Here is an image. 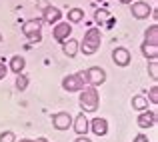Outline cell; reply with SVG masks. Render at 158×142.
<instances>
[{
  "mask_svg": "<svg viewBox=\"0 0 158 142\" xmlns=\"http://www.w3.org/2000/svg\"><path fill=\"white\" fill-rule=\"evenodd\" d=\"M82 76H84L86 84H90V86H100V84H104V82H106V70L100 68V66H92V68L84 70V72H82Z\"/></svg>",
  "mask_w": 158,
  "mask_h": 142,
  "instance_id": "277c9868",
  "label": "cell"
},
{
  "mask_svg": "<svg viewBox=\"0 0 158 142\" xmlns=\"http://www.w3.org/2000/svg\"><path fill=\"white\" fill-rule=\"evenodd\" d=\"M72 128H74V132H76L78 136H86V134H88V130H90V120L86 118L84 112H80L76 118H72Z\"/></svg>",
  "mask_w": 158,
  "mask_h": 142,
  "instance_id": "52a82bcc",
  "label": "cell"
},
{
  "mask_svg": "<svg viewBox=\"0 0 158 142\" xmlns=\"http://www.w3.org/2000/svg\"><path fill=\"white\" fill-rule=\"evenodd\" d=\"M20 142H34V140H26V138H24V140H20Z\"/></svg>",
  "mask_w": 158,
  "mask_h": 142,
  "instance_id": "f546056e",
  "label": "cell"
},
{
  "mask_svg": "<svg viewBox=\"0 0 158 142\" xmlns=\"http://www.w3.org/2000/svg\"><path fill=\"white\" fill-rule=\"evenodd\" d=\"M2 40H4V38H2V34H0V42H2Z\"/></svg>",
  "mask_w": 158,
  "mask_h": 142,
  "instance_id": "4dcf8cb0",
  "label": "cell"
},
{
  "mask_svg": "<svg viewBox=\"0 0 158 142\" xmlns=\"http://www.w3.org/2000/svg\"><path fill=\"white\" fill-rule=\"evenodd\" d=\"M100 40H102L100 30H98V28H88L84 38H82V42L78 44V50H82L86 56H90V54H94L100 48Z\"/></svg>",
  "mask_w": 158,
  "mask_h": 142,
  "instance_id": "7a4b0ae2",
  "label": "cell"
},
{
  "mask_svg": "<svg viewBox=\"0 0 158 142\" xmlns=\"http://www.w3.org/2000/svg\"><path fill=\"white\" fill-rule=\"evenodd\" d=\"M122 4H132V0H120Z\"/></svg>",
  "mask_w": 158,
  "mask_h": 142,
  "instance_id": "f1b7e54d",
  "label": "cell"
},
{
  "mask_svg": "<svg viewBox=\"0 0 158 142\" xmlns=\"http://www.w3.org/2000/svg\"><path fill=\"white\" fill-rule=\"evenodd\" d=\"M132 16L136 20H144L152 14V6H148L146 2H132V8H130Z\"/></svg>",
  "mask_w": 158,
  "mask_h": 142,
  "instance_id": "9c48e42d",
  "label": "cell"
},
{
  "mask_svg": "<svg viewBox=\"0 0 158 142\" xmlns=\"http://www.w3.org/2000/svg\"><path fill=\"white\" fill-rule=\"evenodd\" d=\"M60 18H62L60 8H54V6L44 8V22H48V24H56V22H60Z\"/></svg>",
  "mask_w": 158,
  "mask_h": 142,
  "instance_id": "4fadbf2b",
  "label": "cell"
},
{
  "mask_svg": "<svg viewBox=\"0 0 158 142\" xmlns=\"http://www.w3.org/2000/svg\"><path fill=\"white\" fill-rule=\"evenodd\" d=\"M24 68H26V58L20 56V54H16V56H12L10 60V72L14 74H22Z\"/></svg>",
  "mask_w": 158,
  "mask_h": 142,
  "instance_id": "5bb4252c",
  "label": "cell"
},
{
  "mask_svg": "<svg viewBox=\"0 0 158 142\" xmlns=\"http://www.w3.org/2000/svg\"><path fill=\"white\" fill-rule=\"evenodd\" d=\"M156 112H152V110H144V112H140V116L136 120H138V126L140 128H152V126H156Z\"/></svg>",
  "mask_w": 158,
  "mask_h": 142,
  "instance_id": "8fae6325",
  "label": "cell"
},
{
  "mask_svg": "<svg viewBox=\"0 0 158 142\" xmlns=\"http://www.w3.org/2000/svg\"><path fill=\"white\" fill-rule=\"evenodd\" d=\"M74 142H90V138H88V136H78Z\"/></svg>",
  "mask_w": 158,
  "mask_h": 142,
  "instance_id": "4316f807",
  "label": "cell"
},
{
  "mask_svg": "<svg viewBox=\"0 0 158 142\" xmlns=\"http://www.w3.org/2000/svg\"><path fill=\"white\" fill-rule=\"evenodd\" d=\"M148 100H150L152 104H156V102H158V86H156V84L152 86L150 90H148Z\"/></svg>",
  "mask_w": 158,
  "mask_h": 142,
  "instance_id": "cb8c5ba5",
  "label": "cell"
},
{
  "mask_svg": "<svg viewBox=\"0 0 158 142\" xmlns=\"http://www.w3.org/2000/svg\"><path fill=\"white\" fill-rule=\"evenodd\" d=\"M130 60H132V54H130V50H128V48L118 46V48H114V50H112V62H114L116 66L124 68V66H128V64H130Z\"/></svg>",
  "mask_w": 158,
  "mask_h": 142,
  "instance_id": "8992f818",
  "label": "cell"
},
{
  "mask_svg": "<svg viewBox=\"0 0 158 142\" xmlns=\"http://www.w3.org/2000/svg\"><path fill=\"white\" fill-rule=\"evenodd\" d=\"M78 102H80L82 112H96L98 110V104H100V94H98L96 86H84L80 90V96H78Z\"/></svg>",
  "mask_w": 158,
  "mask_h": 142,
  "instance_id": "6da1fadb",
  "label": "cell"
},
{
  "mask_svg": "<svg viewBox=\"0 0 158 142\" xmlns=\"http://www.w3.org/2000/svg\"><path fill=\"white\" fill-rule=\"evenodd\" d=\"M40 28H42V22H40V20H28L22 26V34L26 36L28 40H32V42H40V40H42Z\"/></svg>",
  "mask_w": 158,
  "mask_h": 142,
  "instance_id": "5b68a950",
  "label": "cell"
},
{
  "mask_svg": "<svg viewBox=\"0 0 158 142\" xmlns=\"http://www.w3.org/2000/svg\"><path fill=\"white\" fill-rule=\"evenodd\" d=\"M90 130H92L96 136H106V132H108V120L106 118H94V120H90Z\"/></svg>",
  "mask_w": 158,
  "mask_h": 142,
  "instance_id": "7c38bea8",
  "label": "cell"
},
{
  "mask_svg": "<svg viewBox=\"0 0 158 142\" xmlns=\"http://www.w3.org/2000/svg\"><path fill=\"white\" fill-rule=\"evenodd\" d=\"M52 126L56 130H68L72 126V116L68 112H56V114H52Z\"/></svg>",
  "mask_w": 158,
  "mask_h": 142,
  "instance_id": "ba28073f",
  "label": "cell"
},
{
  "mask_svg": "<svg viewBox=\"0 0 158 142\" xmlns=\"http://www.w3.org/2000/svg\"><path fill=\"white\" fill-rule=\"evenodd\" d=\"M16 88L18 90H26L28 88V78L24 74H16Z\"/></svg>",
  "mask_w": 158,
  "mask_h": 142,
  "instance_id": "ffe728a7",
  "label": "cell"
},
{
  "mask_svg": "<svg viewBox=\"0 0 158 142\" xmlns=\"http://www.w3.org/2000/svg\"><path fill=\"white\" fill-rule=\"evenodd\" d=\"M34 142H48V138H44V136H40V138H36Z\"/></svg>",
  "mask_w": 158,
  "mask_h": 142,
  "instance_id": "83f0119b",
  "label": "cell"
},
{
  "mask_svg": "<svg viewBox=\"0 0 158 142\" xmlns=\"http://www.w3.org/2000/svg\"><path fill=\"white\" fill-rule=\"evenodd\" d=\"M130 104H132V108H134V110H138V112L148 110V98H146V96H134Z\"/></svg>",
  "mask_w": 158,
  "mask_h": 142,
  "instance_id": "ac0fdd59",
  "label": "cell"
},
{
  "mask_svg": "<svg viewBox=\"0 0 158 142\" xmlns=\"http://www.w3.org/2000/svg\"><path fill=\"white\" fill-rule=\"evenodd\" d=\"M0 142H16V134L12 130H6L0 134Z\"/></svg>",
  "mask_w": 158,
  "mask_h": 142,
  "instance_id": "603a6c76",
  "label": "cell"
},
{
  "mask_svg": "<svg viewBox=\"0 0 158 142\" xmlns=\"http://www.w3.org/2000/svg\"><path fill=\"white\" fill-rule=\"evenodd\" d=\"M70 32H72V26H70L68 22H56V26H54L52 34H54V40H58V42H64V40H68Z\"/></svg>",
  "mask_w": 158,
  "mask_h": 142,
  "instance_id": "30bf717a",
  "label": "cell"
},
{
  "mask_svg": "<svg viewBox=\"0 0 158 142\" xmlns=\"http://www.w3.org/2000/svg\"><path fill=\"white\" fill-rule=\"evenodd\" d=\"M6 74H8V66H6V64H4V62H2V60H0V80H2V78H4V76H6Z\"/></svg>",
  "mask_w": 158,
  "mask_h": 142,
  "instance_id": "d4e9b609",
  "label": "cell"
},
{
  "mask_svg": "<svg viewBox=\"0 0 158 142\" xmlns=\"http://www.w3.org/2000/svg\"><path fill=\"white\" fill-rule=\"evenodd\" d=\"M132 142H148V136H144V134H138Z\"/></svg>",
  "mask_w": 158,
  "mask_h": 142,
  "instance_id": "484cf974",
  "label": "cell"
},
{
  "mask_svg": "<svg viewBox=\"0 0 158 142\" xmlns=\"http://www.w3.org/2000/svg\"><path fill=\"white\" fill-rule=\"evenodd\" d=\"M148 74H150L152 80H158V62L156 60H150V64H148Z\"/></svg>",
  "mask_w": 158,
  "mask_h": 142,
  "instance_id": "44dd1931",
  "label": "cell"
},
{
  "mask_svg": "<svg viewBox=\"0 0 158 142\" xmlns=\"http://www.w3.org/2000/svg\"><path fill=\"white\" fill-rule=\"evenodd\" d=\"M98 2H104V0H98Z\"/></svg>",
  "mask_w": 158,
  "mask_h": 142,
  "instance_id": "1f68e13d",
  "label": "cell"
},
{
  "mask_svg": "<svg viewBox=\"0 0 158 142\" xmlns=\"http://www.w3.org/2000/svg\"><path fill=\"white\" fill-rule=\"evenodd\" d=\"M144 42L158 46V24H152L150 28H146V32H144Z\"/></svg>",
  "mask_w": 158,
  "mask_h": 142,
  "instance_id": "2e32d148",
  "label": "cell"
},
{
  "mask_svg": "<svg viewBox=\"0 0 158 142\" xmlns=\"http://www.w3.org/2000/svg\"><path fill=\"white\" fill-rule=\"evenodd\" d=\"M140 50H142V54L148 58V60H156V58H158V46H154V44H146V42H142Z\"/></svg>",
  "mask_w": 158,
  "mask_h": 142,
  "instance_id": "e0dca14e",
  "label": "cell"
},
{
  "mask_svg": "<svg viewBox=\"0 0 158 142\" xmlns=\"http://www.w3.org/2000/svg\"><path fill=\"white\" fill-rule=\"evenodd\" d=\"M94 20H96L98 24H104L108 20V10H96L94 12Z\"/></svg>",
  "mask_w": 158,
  "mask_h": 142,
  "instance_id": "7402d4cb",
  "label": "cell"
},
{
  "mask_svg": "<svg viewBox=\"0 0 158 142\" xmlns=\"http://www.w3.org/2000/svg\"><path fill=\"white\" fill-rule=\"evenodd\" d=\"M84 86H86V80H84V76H82V72L68 74V76L62 80V88H64L66 92H80Z\"/></svg>",
  "mask_w": 158,
  "mask_h": 142,
  "instance_id": "3957f363",
  "label": "cell"
},
{
  "mask_svg": "<svg viewBox=\"0 0 158 142\" xmlns=\"http://www.w3.org/2000/svg\"><path fill=\"white\" fill-rule=\"evenodd\" d=\"M80 20H84V10L82 8H70L68 10V22H80Z\"/></svg>",
  "mask_w": 158,
  "mask_h": 142,
  "instance_id": "d6986e66",
  "label": "cell"
},
{
  "mask_svg": "<svg viewBox=\"0 0 158 142\" xmlns=\"http://www.w3.org/2000/svg\"><path fill=\"white\" fill-rule=\"evenodd\" d=\"M62 52L66 54L68 58H74L76 56V52H78V40H64L62 42Z\"/></svg>",
  "mask_w": 158,
  "mask_h": 142,
  "instance_id": "9a60e30c",
  "label": "cell"
}]
</instances>
